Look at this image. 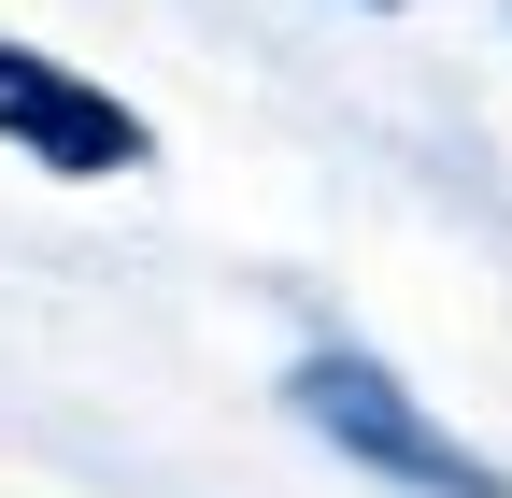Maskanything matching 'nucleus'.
Instances as JSON below:
<instances>
[{
    "label": "nucleus",
    "instance_id": "obj_2",
    "mask_svg": "<svg viewBox=\"0 0 512 498\" xmlns=\"http://www.w3.org/2000/svg\"><path fill=\"white\" fill-rule=\"evenodd\" d=\"M0 143H29L43 171H143V114L100 100V86H72L29 43H0Z\"/></svg>",
    "mask_w": 512,
    "mask_h": 498
},
{
    "label": "nucleus",
    "instance_id": "obj_1",
    "mask_svg": "<svg viewBox=\"0 0 512 498\" xmlns=\"http://www.w3.org/2000/svg\"><path fill=\"white\" fill-rule=\"evenodd\" d=\"M299 413L328 427V442L356 456V470H384V484H413V498H498V470L470 456V442H441V427L384 385L370 356H299Z\"/></svg>",
    "mask_w": 512,
    "mask_h": 498
}]
</instances>
